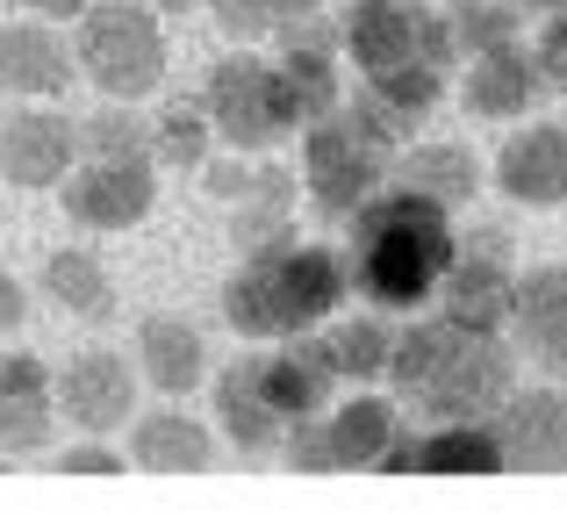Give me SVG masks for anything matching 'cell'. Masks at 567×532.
Segmentation results:
<instances>
[{"instance_id":"cell-1","label":"cell","mask_w":567,"mask_h":532,"mask_svg":"<svg viewBox=\"0 0 567 532\" xmlns=\"http://www.w3.org/2000/svg\"><path fill=\"white\" fill-rule=\"evenodd\" d=\"M338 43H346V58L360 65L352 115L388 144H402L439 109L445 72H453V58H460L453 22L431 14L424 0H352L346 22H338Z\"/></svg>"},{"instance_id":"cell-2","label":"cell","mask_w":567,"mask_h":532,"mask_svg":"<svg viewBox=\"0 0 567 532\" xmlns=\"http://www.w3.org/2000/svg\"><path fill=\"white\" fill-rule=\"evenodd\" d=\"M460 253L453 209L416 187H381L352 209V280L374 309H416L439 295L445 266Z\"/></svg>"},{"instance_id":"cell-3","label":"cell","mask_w":567,"mask_h":532,"mask_svg":"<svg viewBox=\"0 0 567 532\" xmlns=\"http://www.w3.org/2000/svg\"><path fill=\"white\" fill-rule=\"evenodd\" d=\"M388 381L424 418H496L503 396L517 389V352L496 331H474L460 317L410 324L388 352Z\"/></svg>"},{"instance_id":"cell-4","label":"cell","mask_w":567,"mask_h":532,"mask_svg":"<svg viewBox=\"0 0 567 532\" xmlns=\"http://www.w3.org/2000/svg\"><path fill=\"white\" fill-rule=\"evenodd\" d=\"M346 288H352V266L338 253L280 238L245 253V266L223 280V317H230L237 338H302L323 317H338Z\"/></svg>"},{"instance_id":"cell-5","label":"cell","mask_w":567,"mask_h":532,"mask_svg":"<svg viewBox=\"0 0 567 532\" xmlns=\"http://www.w3.org/2000/svg\"><path fill=\"white\" fill-rule=\"evenodd\" d=\"M388 166H395V144L374 137L346 101H338L331 115H317V123H302V181H309V202H317L323 216H338V224H346L367 195H381Z\"/></svg>"},{"instance_id":"cell-6","label":"cell","mask_w":567,"mask_h":532,"mask_svg":"<svg viewBox=\"0 0 567 532\" xmlns=\"http://www.w3.org/2000/svg\"><path fill=\"white\" fill-rule=\"evenodd\" d=\"M72 58H80V72L109 101H137L166 80V29H158V14L144 8V0H109V8L86 0L80 51Z\"/></svg>"},{"instance_id":"cell-7","label":"cell","mask_w":567,"mask_h":532,"mask_svg":"<svg viewBox=\"0 0 567 532\" xmlns=\"http://www.w3.org/2000/svg\"><path fill=\"white\" fill-rule=\"evenodd\" d=\"M202 109H208V130H216L230 152H274L280 137L302 130L280 65H274V58H251V51H230L216 72H208Z\"/></svg>"},{"instance_id":"cell-8","label":"cell","mask_w":567,"mask_h":532,"mask_svg":"<svg viewBox=\"0 0 567 532\" xmlns=\"http://www.w3.org/2000/svg\"><path fill=\"white\" fill-rule=\"evenodd\" d=\"M58 187H65V216L86 231H130L158 202L152 158H72V173Z\"/></svg>"},{"instance_id":"cell-9","label":"cell","mask_w":567,"mask_h":532,"mask_svg":"<svg viewBox=\"0 0 567 532\" xmlns=\"http://www.w3.org/2000/svg\"><path fill=\"white\" fill-rule=\"evenodd\" d=\"M251 389L274 403L280 424H302V418H323V403H331L338 389V367L331 352H323V338H280V352H251Z\"/></svg>"},{"instance_id":"cell-10","label":"cell","mask_w":567,"mask_h":532,"mask_svg":"<svg viewBox=\"0 0 567 532\" xmlns=\"http://www.w3.org/2000/svg\"><path fill=\"white\" fill-rule=\"evenodd\" d=\"M482 245H467V253H453L439 280V303L445 317L474 324V331H503L511 324V303H517V274L503 266V231H474Z\"/></svg>"},{"instance_id":"cell-11","label":"cell","mask_w":567,"mask_h":532,"mask_svg":"<svg viewBox=\"0 0 567 532\" xmlns=\"http://www.w3.org/2000/svg\"><path fill=\"white\" fill-rule=\"evenodd\" d=\"M51 403L65 410V424H80L86 439H109V432H123V418L137 410V375L123 367V352H80V360L51 381Z\"/></svg>"},{"instance_id":"cell-12","label":"cell","mask_w":567,"mask_h":532,"mask_svg":"<svg viewBox=\"0 0 567 532\" xmlns=\"http://www.w3.org/2000/svg\"><path fill=\"white\" fill-rule=\"evenodd\" d=\"M381 468L388 475H496L503 468V439H496V424L488 418H445L439 432H424V439H410L402 432L395 447L381 453Z\"/></svg>"},{"instance_id":"cell-13","label":"cell","mask_w":567,"mask_h":532,"mask_svg":"<svg viewBox=\"0 0 567 532\" xmlns=\"http://www.w3.org/2000/svg\"><path fill=\"white\" fill-rule=\"evenodd\" d=\"M488 424L503 439V468H539V475L567 468V389H511Z\"/></svg>"},{"instance_id":"cell-14","label":"cell","mask_w":567,"mask_h":532,"mask_svg":"<svg viewBox=\"0 0 567 532\" xmlns=\"http://www.w3.org/2000/svg\"><path fill=\"white\" fill-rule=\"evenodd\" d=\"M496 187L525 209H567V123H532L496 152Z\"/></svg>"},{"instance_id":"cell-15","label":"cell","mask_w":567,"mask_h":532,"mask_svg":"<svg viewBox=\"0 0 567 532\" xmlns=\"http://www.w3.org/2000/svg\"><path fill=\"white\" fill-rule=\"evenodd\" d=\"M72 158H80V123H65L51 109L8 115V130H0V181L14 187H58L72 173Z\"/></svg>"},{"instance_id":"cell-16","label":"cell","mask_w":567,"mask_h":532,"mask_svg":"<svg viewBox=\"0 0 567 532\" xmlns=\"http://www.w3.org/2000/svg\"><path fill=\"white\" fill-rule=\"evenodd\" d=\"M467 115H488V123H503V115H525V109H539L554 86H546V72H539V58L525 51V37L517 43H496V51H474L467 58Z\"/></svg>"},{"instance_id":"cell-17","label":"cell","mask_w":567,"mask_h":532,"mask_svg":"<svg viewBox=\"0 0 567 532\" xmlns=\"http://www.w3.org/2000/svg\"><path fill=\"white\" fill-rule=\"evenodd\" d=\"M511 331H517V346H525V360H539L567 389V266H532V274L517 280Z\"/></svg>"},{"instance_id":"cell-18","label":"cell","mask_w":567,"mask_h":532,"mask_svg":"<svg viewBox=\"0 0 567 532\" xmlns=\"http://www.w3.org/2000/svg\"><path fill=\"white\" fill-rule=\"evenodd\" d=\"M72 72H80V58L51 37V22L29 14V22L0 29V94L51 101V94H65V86H72Z\"/></svg>"},{"instance_id":"cell-19","label":"cell","mask_w":567,"mask_h":532,"mask_svg":"<svg viewBox=\"0 0 567 532\" xmlns=\"http://www.w3.org/2000/svg\"><path fill=\"white\" fill-rule=\"evenodd\" d=\"M130 461L152 468V475H202L216 461V439L187 410H152V418L130 424Z\"/></svg>"},{"instance_id":"cell-20","label":"cell","mask_w":567,"mask_h":532,"mask_svg":"<svg viewBox=\"0 0 567 532\" xmlns=\"http://www.w3.org/2000/svg\"><path fill=\"white\" fill-rule=\"evenodd\" d=\"M137 367H144V381H152V389L187 396L194 381L208 375V346H202V331L181 324V317H144L137 324Z\"/></svg>"},{"instance_id":"cell-21","label":"cell","mask_w":567,"mask_h":532,"mask_svg":"<svg viewBox=\"0 0 567 532\" xmlns=\"http://www.w3.org/2000/svg\"><path fill=\"white\" fill-rule=\"evenodd\" d=\"M323 439H331V468H381V453L402 439V410L388 396H352L323 418Z\"/></svg>"},{"instance_id":"cell-22","label":"cell","mask_w":567,"mask_h":532,"mask_svg":"<svg viewBox=\"0 0 567 532\" xmlns=\"http://www.w3.org/2000/svg\"><path fill=\"white\" fill-rule=\"evenodd\" d=\"M388 181L395 187H416V195L431 202H467L474 187H482V166H474L467 144H410V152H395V166H388Z\"/></svg>"},{"instance_id":"cell-23","label":"cell","mask_w":567,"mask_h":532,"mask_svg":"<svg viewBox=\"0 0 567 532\" xmlns=\"http://www.w3.org/2000/svg\"><path fill=\"white\" fill-rule=\"evenodd\" d=\"M216 410H223V432H230L237 453H274L280 439H288V424L274 418V403L251 389V367H245V360H237L230 375L216 381Z\"/></svg>"},{"instance_id":"cell-24","label":"cell","mask_w":567,"mask_h":532,"mask_svg":"<svg viewBox=\"0 0 567 532\" xmlns=\"http://www.w3.org/2000/svg\"><path fill=\"white\" fill-rule=\"evenodd\" d=\"M43 288H51L58 309H72V317H86V324H101L115 309V280L94 253H51L43 259Z\"/></svg>"},{"instance_id":"cell-25","label":"cell","mask_w":567,"mask_h":532,"mask_svg":"<svg viewBox=\"0 0 567 532\" xmlns=\"http://www.w3.org/2000/svg\"><path fill=\"white\" fill-rule=\"evenodd\" d=\"M323 352H331L338 375L381 381L388 375V352H395V331H388L381 317H352V324H331V331H323Z\"/></svg>"},{"instance_id":"cell-26","label":"cell","mask_w":567,"mask_h":532,"mask_svg":"<svg viewBox=\"0 0 567 532\" xmlns=\"http://www.w3.org/2000/svg\"><path fill=\"white\" fill-rule=\"evenodd\" d=\"M208 109L202 101H173L152 123V166H208Z\"/></svg>"},{"instance_id":"cell-27","label":"cell","mask_w":567,"mask_h":532,"mask_svg":"<svg viewBox=\"0 0 567 532\" xmlns=\"http://www.w3.org/2000/svg\"><path fill=\"white\" fill-rule=\"evenodd\" d=\"M288 202H295L288 173H259V187L237 202V245H245V253L280 245V238H288Z\"/></svg>"},{"instance_id":"cell-28","label":"cell","mask_w":567,"mask_h":532,"mask_svg":"<svg viewBox=\"0 0 567 532\" xmlns=\"http://www.w3.org/2000/svg\"><path fill=\"white\" fill-rule=\"evenodd\" d=\"M80 158H152V123L130 109H101L80 123Z\"/></svg>"},{"instance_id":"cell-29","label":"cell","mask_w":567,"mask_h":532,"mask_svg":"<svg viewBox=\"0 0 567 532\" xmlns=\"http://www.w3.org/2000/svg\"><path fill=\"white\" fill-rule=\"evenodd\" d=\"M445 22H453V43L474 58V51H496V43H517V22H525V14H517L511 0H460Z\"/></svg>"},{"instance_id":"cell-30","label":"cell","mask_w":567,"mask_h":532,"mask_svg":"<svg viewBox=\"0 0 567 532\" xmlns=\"http://www.w3.org/2000/svg\"><path fill=\"white\" fill-rule=\"evenodd\" d=\"M58 432L51 396H8L0 403V453H43Z\"/></svg>"},{"instance_id":"cell-31","label":"cell","mask_w":567,"mask_h":532,"mask_svg":"<svg viewBox=\"0 0 567 532\" xmlns=\"http://www.w3.org/2000/svg\"><path fill=\"white\" fill-rule=\"evenodd\" d=\"M208 14H216L223 37H237V43H259V37H274V29H280L274 0H208Z\"/></svg>"},{"instance_id":"cell-32","label":"cell","mask_w":567,"mask_h":532,"mask_svg":"<svg viewBox=\"0 0 567 532\" xmlns=\"http://www.w3.org/2000/svg\"><path fill=\"white\" fill-rule=\"evenodd\" d=\"M532 58H539L546 86H567V0L539 14V37H532Z\"/></svg>"},{"instance_id":"cell-33","label":"cell","mask_w":567,"mask_h":532,"mask_svg":"<svg viewBox=\"0 0 567 532\" xmlns=\"http://www.w3.org/2000/svg\"><path fill=\"white\" fill-rule=\"evenodd\" d=\"M8 396H51V367H43L37 352L0 346V403H8Z\"/></svg>"},{"instance_id":"cell-34","label":"cell","mask_w":567,"mask_h":532,"mask_svg":"<svg viewBox=\"0 0 567 532\" xmlns=\"http://www.w3.org/2000/svg\"><path fill=\"white\" fill-rule=\"evenodd\" d=\"M251 187H259V173H251L245 158H208V195H223V202H245Z\"/></svg>"},{"instance_id":"cell-35","label":"cell","mask_w":567,"mask_h":532,"mask_svg":"<svg viewBox=\"0 0 567 532\" xmlns=\"http://www.w3.org/2000/svg\"><path fill=\"white\" fill-rule=\"evenodd\" d=\"M58 468H72V475H115L123 453H109L101 439H86V447H65V461H58Z\"/></svg>"},{"instance_id":"cell-36","label":"cell","mask_w":567,"mask_h":532,"mask_svg":"<svg viewBox=\"0 0 567 532\" xmlns=\"http://www.w3.org/2000/svg\"><path fill=\"white\" fill-rule=\"evenodd\" d=\"M22 317H29V288H22L14 274H0V338L22 331Z\"/></svg>"},{"instance_id":"cell-37","label":"cell","mask_w":567,"mask_h":532,"mask_svg":"<svg viewBox=\"0 0 567 532\" xmlns=\"http://www.w3.org/2000/svg\"><path fill=\"white\" fill-rule=\"evenodd\" d=\"M14 8H29L37 22H80V14H86V0H14Z\"/></svg>"},{"instance_id":"cell-38","label":"cell","mask_w":567,"mask_h":532,"mask_svg":"<svg viewBox=\"0 0 567 532\" xmlns=\"http://www.w3.org/2000/svg\"><path fill=\"white\" fill-rule=\"evenodd\" d=\"M323 8V0H274V14H280V29H288V22H302V14H317Z\"/></svg>"},{"instance_id":"cell-39","label":"cell","mask_w":567,"mask_h":532,"mask_svg":"<svg viewBox=\"0 0 567 532\" xmlns=\"http://www.w3.org/2000/svg\"><path fill=\"white\" fill-rule=\"evenodd\" d=\"M511 8H517V14H546V8H554V0H511Z\"/></svg>"},{"instance_id":"cell-40","label":"cell","mask_w":567,"mask_h":532,"mask_svg":"<svg viewBox=\"0 0 567 532\" xmlns=\"http://www.w3.org/2000/svg\"><path fill=\"white\" fill-rule=\"evenodd\" d=\"M144 8H194V0H144Z\"/></svg>"}]
</instances>
